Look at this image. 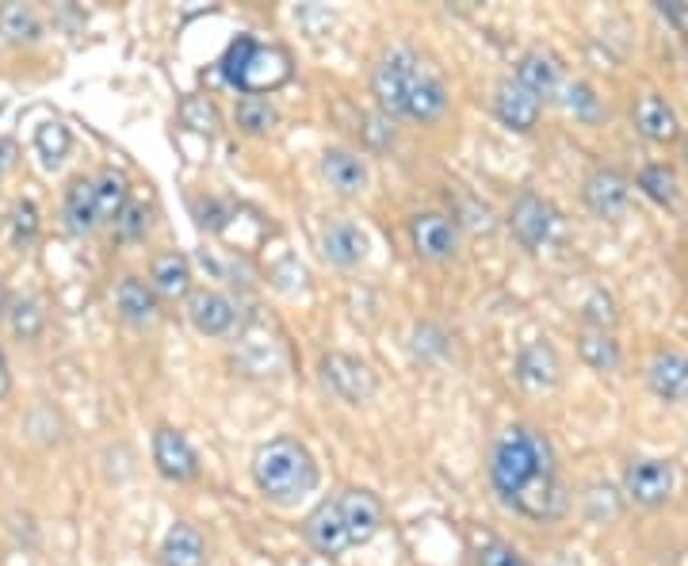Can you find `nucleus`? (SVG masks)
Listing matches in <instances>:
<instances>
[{
    "label": "nucleus",
    "mask_w": 688,
    "mask_h": 566,
    "mask_svg": "<svg viewBox=\"0 0 688 566\" xmlns=\"http://www.w3.org/2000/svg\"><path fill=\"white\" fill-rule=\"evenodd\" d=\"M489 483L513 513L536 520V525L558 520L570 505L555 448L532 425H513L497 436L494 452H489Z\"/></svg>",
    "instance_id": "obj_1"
},
{
    "label": "nucleus",
    "mask_w": 688,
    "mask_h": 566,
    "mask_svg": "<svg viewBox=\"0 0 688 566\" xmlns=\"http://www.w3.org/2000/svg\"><path fill=\"white\" fill-rule=\"evenodd\" d=\"M372 89L386 115L413 119V123H433L447 108V89L441 73L409 47H394L378 58L372 73Z\"/></svg>",
    "instance_id": "obj_2"
},
{
    "label": "nucleus",
    "mask_w": 688,
    "mask_h": 566,
    "mask_svg": "<svg viewBox=\"0 0 688 566\" xmlns=\"http://www.w3.org/2000/svg\"><path fill=\"white\" fill-rule=\"evenodd\" d=\"M303 528L317 552L337 559L348 547H364L383 528V505L372 491H341L317 505Z\"/></svg>",
    "instance_id": "obj_3"
},
{
    "label": "nucleus",
    "mask_w": 688,
    "mask_h": 566,
    "mask_svg": "<svg viewBox=\"0 0 688 566\" xmlns=\"http://www.w3.org/2000/svg\"><path fill=\"white\" fill-rule=\"evenodd\" d=\"M253 483L269 502L295 505L317 486V463L295 436H275L253 456Z\"/></svg>",
    "instance_id": "obj_4"
},
{
    "label": "nucleus",
    "mask_w": 688,
    "mask_h": 566,
    "mask_svg": "<svg viewBox=\"0 0 688 566\" xmlns=\"http://www.w3.org/2000/svg\"><path fill=\"white\" fill-rule=\"evenodd\" d=\"M222 77H226L234 89L245 92V97H261L264 89H275V84L287 81V54L241 36L234 47L226 50Z\"/></svg>",
    "instance_id": "obj_5"
},
{
    "label": "nucleus",
    "mask_w": 688,
    "mask_h": 566,
    "mask_svg": "<svg viewBox=\"0 0 688 566\" xmlns=\"http://www.w3.org/2000/svg\"><path fill=\"white\" fill-rule=\"evenodd\" d=\"M509 230L524 249H544L558 230V211L550 208L544 195L520 192L509 208Z\"/></svg>",
    "instance_id": "obj_6"
},
{
    "label": "nucleus",
    "mask_w": 688,
    "mask_h": 566,
    "mask_svg": "<svg viewBox=\"0 0 688 566\" xmlns=\"http://www.w3.org/2000/svg\"><path fill=\"white\" fill-rule=\"evenodd\" d=\"M624 494L643 509L666 505L674 494V463L669 459H635L624 471Z\"/></svg>",
    "instance_id": "obj_7"
},
{
    "label": "nucleus",
    "mask_w": 688,
    "mask_h": 566,
    "mask_svg": "<svg viewBox=\"0 0 688 566\" xmlns=\"http://www.w3.org/2000/svg\"><path fill=\"white\" fill-rule=\"evenodd\" d=\"M322 380L330 383V391L337 394L341 402H367L375 394V372L364 364V360L348 356V353H330L322 360Z\"/></svg>",
    "instance_id": "obj_8"
},
{
    "label": "nucleus",
    "mask_w": 688,
    "mask_h": 566,
    "mask_svg": "<svg viewBox=\"0 0 688 566\" xmlns=\"http://www.w3.org/2000/svg\"><path fill=\"white\" fill-rule=\"evenodd\" d=\"M581 195H585V208H589L593 214H600V219H616V214H624L627 203H631V180L613 165H597L589 176H585Z\"/></svg>",
    "instance_id": "obj_9"
},
{
    "label": "nucleus",
    "mask_w": 688,
    "mask_h": 566,
    "mask_svg": "<svg viewBox=\"0 0 688 566\" xmlns=\"http://www.w3.org/2000/svg\"><path fill=\"white\" fill-rule=\"evenodd\" d=\"M153 463H158V471L169 483H192V478L200 475V456H195V448L188 444V436L180 433V428H169V425H161L158 433H153Z\"/></svg>",
    "instance_id": "obj_10"
},
{
    "label": "nucleus",
    "mask_w": 688,
    "mask_h": 566,
    "mask_svg": "<svg viewBox=\"0 0 688 566\" xmlns=\"http://www.w3.org/2000/svg\"><path fill=\"white\" fill-rule=\"evenodd\" d=\"M409 237H413V249H417L425 261H447V256H455V249H459V226H455V219L436 214V211L413 214Z\"/></svg>",
    "instance_id": "obj_11"
},
{
    "label": "nucleus",
    "mask_w": 688,
    "mask_h": 566,
    "mask_svg": "<svg viewBox=\"0 0 688 566\" xmlns=\"http://www.w3.org/2000/svg\"><path fill=\"white\" fill-rule=\"evenodd\" d=\"M188 319H192V325L203 333V337H222V333L234 330L237 311L222 291L203 287V291H192V295H188Z\"/></svg>",
    "instance_id": "obj_12"
},
{
    "label": "nucleus",
    "mask_w": 688,
    "mask_h": 566,
    "mask_svg": "<svg viewBox=\"0 0 688 566\" xmlns=\"http://www.w3.org/2000/svg\"><path fill=\"white\" fill-rule=\"evenodd\" d=\"M558 375H563V364H558V353L547 341H532L516 356V380L528 391H550L558 383Z\"/></svg>",
    "instance_id": "obj_13"
},
{
    "label": "nucleus",
    "mask_w": 688,
    "mask_h": 566,
    "mask_svg": "<svg viewBox=\"0 0 688 566\" xmlns=\"http://www.w3.org/2000/svg\"><path fill=\"white\" fill-rule=\"evenodd\" d=\"M494 111L509 131H532L539 123V100L520 81H502L494 97Z\"/></svg>",
    "instance_id": "obj_14"
},
{
    "label": "nucleus",
    "mask_w": 688,
    "mask_h": 566,
    "mask_svg": "<svg viewBox=\"0 0 688 566\" xmlns=\"http://www.w3.org/2000/svg\"><path fill=\"white\" fill-rule=\"evenodd\" d=\"M647 383L661 402H685L688 398V356L658 353L647 367Z\"/></svg>",
    "instance_id": "obj_15"
},
{
    "label": "nucleus",
    "mask_w": 688,
    "mask_h": 566,
    "mask_svg": "<svg viewBox=\"0 0 688 566\" xmlns=\"http://www.w3.org/2000/svg\"><path fill=\"white\" fill-rule=\"evenodd\" d=\"M322 249L337 269H352V264H360L367 256V234L356 226V222L341 219L322 234Z\"/></svg>",
    "instance_id": "obj_16"
},
{
    "label": "nucleus",
    "mask_w": 688,
    "mask_h": 566,
    "mask_svg": "<svg viewBox=\"0 0 688 566\" xmlns=\"http://www.w3.org/2000/svg\"><path fill=\"white\" fill-rule=\"evenodd\" d=\"M635 127H639V134L650 142L681 139V131H677V111L669 108L658 92H647V97L635 104Z\"/></svg>",
    "instance_id": "obj_17"
},
{
    "label": "nucleus",
    "mask_w": 688,
    "mask_h": 566,
    "mask_svg": "<svg viewBox=\"0 0 688 566\" xmlns=\"http://www.w3.org/2000/svg\"><path fill=\"white\" fill-rule=\"evenodd\" d=\"M322 176L330 180V188L333 192H341V195H360L367 188L364 158H356V153H348V150H325Z\"/></svg>",
    "instance_id": "obj_18"
},
{
    "label": "nucleus",
    "mask_w": 688,
    "mask_h": 566,
    "mask_svg": "<svg viewBox=\"0 0 688 566\" xmlns=\"http://www.w3.org/2000/svg\"><path fill=\"white\" fill-rule=\"evenodd\" d=\"M115 306L119 314H123L131 325H150L158 322V291L150 287V283H142L138 276H127L119 280L115 287Z\"/></svg>",
    "instance_id": "obj_19"
},
{
    "label": "nucleus",
    "mask_w": 688,
    "mask_h": 566,
    "mask_svg": "<svg viewBox=\"0 0 688 566\" xmlns=\"http://www.w3.org/2000/svg\"><path fill=\"white\" fill-rule=\"evenodd\" d=\"M62 214H65V226L73 234H92L100 226V208H97V192H92V180H73L65 188V200H62Z\"/></svg>",
    "instance_id": "obj_20"
},
{
    "label": "nucleus",
    "mask_w": 688,
    "mask_h": 566,
    "mask_svg": "<svg viewBox=\"0 0 688 566\" xmlns=\"http://www.w3.org/2000/svg\"><path fill=\"white\" fill-rule=\"evenodd\" d=\"M161 566H206V544L200 528L172 525L161 544Z\"/></svg>",
    "instance_id": "obj_21"
},
{
    "label": "nucleus",
    "mask_w": 688,
    "mask_h": 566,
    "mask_svg": "<svg viewBox=\"0 0 688 566\" xmlns=\"http://www.w3.org/2000/svg\"><path fill=\"white\" fill-rule=\"evenodd\" d=\"M513 81H520L524 89H528L532 97H536L539 104H544V100L555 97V89H558V65H555V58L544 54V50H532V54L520 58V65H516Z\"/></svg>",
    "instance_id": "obj_22"
},
{
    "label": "nucleus",
    "mask_w": 688,
    "mask_h": 566,
    "mask_svg": "<svg viewBox=\"0 0 688 566\" xmlns=\"http://www.w3.org/2000/svg\"><path fill=\"white\" fill-rule=\"evenodd\" d=\"M153 291L165 299H184L192 291V264L184 253H161L153 261Z\"/></svg>",
    "instance_id": "obj_23"
},
{
    "label": "nucleus",
    "mask_w": 688,
    "mask_h": 566,
    "mask_svg": "<svg viewBox=\"0 0 688 566\" xmlns=\"http://www.w3.org/2000/svg\"><path fill=\"white\" fill-rule=\"evenodd\" d=\"M92 192H97V208L103 222H115L123 208L131 203V192H127V176L115 173V169H103V173L92 180Z\"/></svg>",
    "instance_id": "obj_24"
},
{
    "label": "nucleus",
    "mask_w": 688,
    "mask_h": 566,
    "mask_svg": "<svg viewBox=\"0 0 688 566\" xmlns=\"http://www.w3.org/2000/svg\"><path fill=\"white\" fill-rule=\"evenodd\" d=\"M8 330L16 333L20 341H39L42 337V325H47V311H42L39 299L20 295L8 303Z\"/></svg>",
    "instance_id": "obj_25"
},
{
    "label": "nucleus",
    "mask_w": 688,
    "mask_h": 566,
    "mask_svg": "<svg viewBox=\"0 0 688 566\" xmlns=\"http://www.w3.org/2000/svg\"><path fill=\"white\" fill-rule=\"evenodd\" d=\"M578 353L593 372H616L619 367V345L605 330H585L578 337Z\"/></svg>",
    "instance_id": "obj_26"
},
{
    "label": "nucleus",
    "mask_w": 688,
    "mask_h": 566,
    "mask_svg": "<svg viewBox=\"0 0 688 566\" xmlns=\"http://www.w3.org/2000/svg\"><path fill=\"white\" fill-rule=\"evenodd\" d=\"M69 145H73V139H69V127H62L58 119H47V123L34 131V150H39V158H42V165L47 169L62 165Z\"/></svg>",
    "instance_id": "obj_27"
},
{
    "label": "nucleus",
    "mask_w": 688,
    "mask_h": 566,
    "mask_svg": "<svg viewBox=\"0 0 688 566\" xmlns=\"http://www.w3.org/2000/svg\"><path fill=\"white\" fill-rule=\"evenodd\" d=\"M0 31H4V39H12V42H34L42 31V23H39V16H34V8L4 4L0 8Z\"/></svg>",
    "instance_id": "obj_28"
},
{
    "label": "nucleus",
    "mask_w": 688,
    "mask_h": 566,
    "mask_svg": "<svg viewBox=\"0 0 688 566\" xmlns=\"http://www.w3.org/2000/svg\"><path fill=\"white\" fill-rule=\"evenodd\" d=\"M8 237L16 249H28L39 237V208L31 200H16L8 211Z\"/></svg>",
    "instance_id": "obj_29"
},
{
    "label": "nucleus",
    "mask_w": 688,
    "mask_h": 566,
    "mask_svg": "<svg viewBox=\"0 0 688 566\" xmlns=\"http://www.w3.org/2000/svg\"><path fill=\"white\" fill-rule=\"evenodd\" d=\"M237 127L245 134H269L275 127V108L264 97H241L237 100Z\"/></svg>",
    "instance_id": "obj_30"
},
{
    "label": "nucleus",
    "mask_w": 688,
    "mask_h": 566,
    "mask_svg": "<svg viewBox=\"0 0 688 566\" xmlns=\"http://www.w3.org/2000/svg\"><path fill=\"white\" fill-rule=\"evenodd\" d=\"M639 188L650 195L654 203H661V208H674V203H677V176L669 173L666 165H647V169H643Z\"/></svg>",
    "instance_id": "obj_31"
},
{
    "label": "nucleus",
    "mask_w": 688,
    "mask_h": 566,
    "mask_svg": "<svg viewBox=\"0 0 688 566\" xmlns=\"http://www.w3.org/2000/svg\"><path fill=\"white\" fill-rule=\"evenodd\" d=\"M180 123L192 127V131L200 134H214V127H219V111L206 97H188L184 104H180Z\"/></svg>",
    "instance_id": "obj_32"
},
{
    "label": "nucleus",
    "mask_w": 688,
    "mask_h": 566,
    "mask_svg": "<svg viewBox=\"0 0 688 566\" xmlns=\"http://www.w3.org/2000/svg\"><path fill=\"white\" fill-rule=\"evenodd\" d=\"M585 322H593V330H613V325H616V319H619V314H616V303H613V299H608L605 295V291H593V295H589V303H585Z\"/></svg>",
    "instance_id": "obj_33"
},
{
    "label": "nucleus",
    "mask_w": 688,
    "mask_h": 566,
    "mask_svg": "<svg viewBox=\"0 0 688 566\" xmlns=\"http://www.w3.org/2000/svg\"><path fill=\"white\" fill-rule=\"evenodd\" d=\"M145 226H150V211H145L142 203H127L123 214L115 219V234L127 237V242H138V237L145 234Z\"/></svg>",
    "instance_id": "obj_34"
},
{
    "label": "nucleus",
    "mask_w": 688,
    "mask_h": 566,
    "mask_svg": "<svg viewBox=\"0 0 688 566\" xmlns=\"http://www.w3.org/2000/svg\"><path fill=\"white\" fill-rule=\"evenodd\" d=\"M478 566H528L520 559V552L502 539H489V544L478 547Z\"/></svg>",
    "instance_id": "obj_35"
},
{
    "label": "nucleus",
    "mask_w": 688,
    "mask_h": 566,
    "mask_svg": "<svg viewBox=\"0 0 688 566\" xmlns=\"http://www.w3.org/2000/svg\"><path fill=\"white\" fill-rule=\"evenodd\" d=\"M566 108L574 111V115H581V119H593L597 115V97H593V89L585 81H574L570 89H566Z\"/></svg>",
    "instance_id": "obj_36"
},
{
    "label": "nucleus",
    "mask_w": 688,
    "mask_h": 566,
    "mask_svg": "<svg viewBox=\"0 0 688 566\" xmlns=\"http://www.w3.org/2000/svg\"><path fill=\"white\" fill-rule=\"evenodd\" d=\"M658 16H666L669 23H677V28H688V4L681 0H669V4H658Z\"/></svg>",
    "instance_id": "obj_37"
},
{
    "label": "nucleus",
    "mask_w": 688,
    "mask_h": 566,
    "mask_svg": "<svg viewBox=\"0 0 688 566\" xmlns=\"http://www.w3.org/2000/svg\"><path fill=\"white\" fill-rule=\"evenodd\" d=\"M12 165H16V142L12 139H0V180L12 173Z\"/></svg>",
    "instance_id": "obj_38"
},
{
    "label": "nucleus",
    "mask_w": 688,
    "mask_h": 566,
    "mask_svg": "<svg viewBox=\"0 0 688 566\" xmlns=\"http://www.w3.org/2000/svg\"><path fill=\"white\" fill-rule=\"evenodd\" d=\"M8 387H12V380H8V360H4V353H0V402H4Z\"/></svg>",
    "instance_id": "obj_39"
},
{
    "label": "nucleus",
    "mask_w": 688,
    "mask_h": 566,
    "mask_svg": "<svg viewBox=\"0 0 688 566\" xmlns=\"http://www.w3.org/2000/svg\"><path fill=\"white\" fill-rule=\"evenodd\" d=\"M677 158H681V165L688 169V131L681 134V145H677Z\"/></svg>",
    "instance_id": "obj_40"
},
{
    "label": "nucleus",
    "mask_w": 688,
    "mask_h": 566,
    "mask_svg": "<svg viewBox=\"0 0 688 566\" xmlns=\"http://www.w3.org/2000/svg\"><path fill=\"white\" fill-rule=\"evenodd\" d=\"M4 306H8V295H4V280H0V314H4Z\"/></svg>",
    "instance_id": "obj_41"
}]
</instances>
